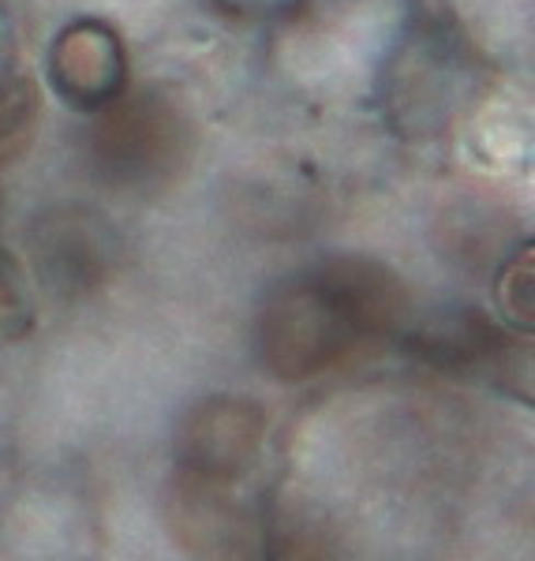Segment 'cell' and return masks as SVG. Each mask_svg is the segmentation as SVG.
<instances>
[{"instance_id": "1", "label": "cell", "mask_w": 535, "mask_h": 561, "mask_svg": "<svg viewBox=\"0 0 535 561\" xmlns=\"http://www.w3.org/2000/svg\"><path fill=\"white\" fill-rule=\"evenodd\" d=\"M401 314L405 288L386 266L333 259L270 296L255 325L259 356L270 375L304 382L341 364L364 337L397 330Z\"/></svg>"}, {"instance_id": "2", "label": "cell", "mask_w": 535, "mask_h": 561, "mask_svg": "<svg viewBox=\"0 0 535 561\" xmlns=\"http://www.w3.org/2000/svg\"><path fill=\"white\" fill-rule=\"evenodd\" d=\"M94 161L116 184H166L187 161L192 128L158 94H121L102 108L94 128Z\"/></svg>"}, {"instance_id": "3", "label": "cell", "mask_w": 535, "mask_h": 561, "mask_svg": "<svg viewBox=\"0 0 535 561\" xmlns=\"http://www.w3.org/2000/svg\"><path fill=\"white\" fill-rule=\"evenodd\" d=\"M266 412L248 397H206L184 415L177 431L180 472L203 479H236L255 460Z\"/></svg>"}, {"instance_id": "4", "label": "cell", "mask_w": 535, "mask_h": 561, "mask_svg": "<svg viewBox=\"0 0 535 561\" xmlns=\"http://www.w3.org/2000/svg\"><path fill=\"white\" fill-rule=\"evenodd\" d=\"M53 87L79 108H105L128 87L124 45L105 23H71L49 53Z\"/></svg>"}, {"instance_id": "5", "label": "cell", "mask_w": 535, "mask_h": 561, "mask_svg": "<svg viewBox=\"0 0 535 561\" xmlns=\"http://www.w3.org/2000/svg\"><path fill=\"white\" fill-rule=\"evenodd\" d=\"M169 531L187 554L198 558H232L248 539V520L240 505L225 491V479H203V476H180L172 486L169 510H166Z\"/></svg>"}, {"instance_id": "6", "label": "cell", "mask_w": 535, "mask_h": 561, "mask_svg": "<svg viewBox=\"0 0 535 561\" xmlns=\"http://www.w3.org/2000/svg\"><path fill=\"white\" fill-rule=\"evenodd\" d=\"M31 325H34V300H31V288H26L23 266L15 262V255H8L0 248V345L26 337Z\"/></svg>"}, {"instance_id": "7", "label": "cell", "mask_w": 535, "mask_h": 561, "mask_svg": "<svg viewBox=\"0 0 535 561\" xmlns=\"http://www.w3.org/2000/svg\"><path fill=\"white\" fill-rule=\"evenodd\" d=\"M34 116H38V90L31 79L15 76V71L0 76V147L31 128Z\"/></svg>"}, {"instance_id": "8", "label": "cell", "mask_w": 535, "mask_h": 561, "mask_svg": "<svg viewBox=\"0 0 535 561\" xmlns=\"http://www.w3.org/2000/svg\"><path fill=\"white\" fill-rule=\"evenodd\" d=\"M12 65V31H8V23H4V15H0V76H8V68Z\"/></svg>"}]
</instances>
